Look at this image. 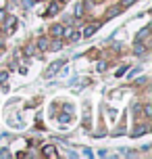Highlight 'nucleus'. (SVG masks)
<instances>
[{
    "label": "nucleus",
    "mask_w": 152,
    "mask_h": 159,
    "mask_svg": "<svg viewBox=\"0 0 152 159\" xmlns=\"http://www.w3.org/2000/svg\"><path fill=\"white\" fill-rule=\"evenodd\" d=\"M100 30V23L98 21H94V23H90V25H86L83 30H81V36H86V38H90V36H94V34Z\"/></svg>",
    "instance_id": "f257e3e1"
},
{
    "label": "nucleus",
    "mask_w": 152,
    "mask_h": 159,
    "mask_svg": "<svg viewBox=\"0 0 152 159\" xmlns=\"http://www.w3.org/2000/svg\"><path fill=\"white\" fill-rule=\"evenodd\" d=\"M42 155L44 157H56L58 153H56V149H54V144H46V147H42Z\"/></svg>",
    "instance_id": "f03ea898"
},
{
    "label": "nucleus",
    "mask_w": 152,
    "mask_h": 159,
    "mask_svg": "<svg viewBox=\"0 0 152 159\" xmlns=\"http://www.w3.org/2000/svg\"><path fill=\"white\" fill-rule=\"evenodd\" d=\"M61 8H63V2H52L48 7V11H46V17H52L56 13H61Z\"/></svg>",
    "instance_id": "7ed1b4c3"
},
{
    "label": "nucleus",
    "mask_w": 152,
    "mask_h": 159,
    "mask_svg": "<svg viewBox=\"0 0 152 159\" xmlns=\"http://www.w3.org/2000/svg\"><path fill=\"white\" fill-rule=\"evenodd\" d=\"M61 67H63V61H56V63H52L48 69H46V78H52L54 73H58V69H61Z\"/></svg>",
    "instance_id": "20e7f679"
},
{
    "label": "nucleus",
    "mask_w": 152,
    "mask_h": 159,
    "mask_svg": "<svg viewBox=\"0 0 152 159\" xmlns=\"http://www.w3.org/2000/svg\"><path fill=\"white\" fill-rule=\"evenodd\" d=\"M63 36H65V38H67V40H71V42H77V40L81 38V34L73 32L71 27H67V30H65V32H63Z\"/></svg>",
    "instance_id": "39448f33"
},
{
    "label": "nucleus",
    "mask_w": 152,
    "mask_h": 159,
    "mask_svg": "<svg viewBox=\"0 0 152 159\" xmlns=\"http://www.w3.org/2000/svg\"><path fill=\"white\" fill-rule=\"evenodd\" d=\"M63 32H65V27L61 23H54L52 27H50V34H52V38H61L63 36Z\"/></svg>",
    "instance_id": "423d86ee"
},
{
    "label": "nucleus",
    "mask_w": 152,
    "mask_h": 159,
    "mask_svg": "<svg viewBox=\"0 0 152 159\" xmlns=\"http://www.w3.org/2000/svg\"><path fill=\"white\" fill-rule=\"evenodd\" d=\"M148 34H150V27H142L136 36V42H144V40L148 38Z\"/></svg>",
    "instance_id": "0eeeda50"
},
{
    "label": "nucleus",
    "mask_w": 152,
    "mask_h": 159,
    "mask_svg": "<svg viewBox=\"0 0 152 159\" xmlns=\"http://www.w3.org/2000/svg\"><path fill=\"white\" fill-rule=\"evenodd\" d=\"M15 27H17V19H15V17H11V19L6 21V27H4V32H6V34H13V32H15Z\"/></svg>",
    "instance_id": "6e6552de"
},
{
    "label": "nucleus",
    "mask_w": 152,
    "mask_h": 159,
    "mask_svg": "<svg viewBox=\"0 0 152 159\" xmlns=\"http://www.w3.org/2000/svg\"><path fill=\"white\" fill-rule=\"evenodd\" d=\"M38 48H40V50H48V48H50L48 38H44V36H42V38H38Z\"/></svg>",
    "instance_id": "1a4fd4ad"
},
{
    "label": "nucleus",
    "mask_w": 152,
    "mask_h": 159,
    "mask_svg": "<svg viewBox=\"0 0 152 159\" xmlns=\"http://www.w3.org/2000/svg\"><path fill=\"white\" fill-rule=\"evenodd\" d=\"M146 132H148V126H136L133 132H131V136L136 138V136H142V134H146Z\"/></svg>",
    "instance_id": "9d476101"
},
{
    "label": "nucleus",
    "mask_w": 152,
    "mask_h": 159,
    "mask_svg": "<svg viewBox=\"0 0 152 159\" xmlns=\"http://www.w3.org/2000/svg\"><path fill=\"white\" fill-rule=\"evenodd\" d=\"M121 11H123V8H121L119 4H117V7L108 8V13H106V17H108V19H111V17H115V15H117V13H121Z\"/></svg>",
    "instance_id": "9b49d317"
},
{
    "label": "nucleus",
    "mask_w": 152,
    "mask_h": 159,
    "mask_svg": "<svg viewBox=\"0 0 152 159\" xmlns=\"http://www.w3.org/2000/svg\"><path fill=\"white\" fill-rule=\"evenodd\" d=\"M144 52H146L144 42H136V55H144Z\"/></svg>",
    "instance_id": "f8f14e48"
},
{
    "label": "nucleus",
    "mask_w": 152,
    "mask_h": 159,
    "mask_svg": "<svg viewBox=\"0 0 152 159\" xmlns=\"http://www.w3.org/2000/svg\"><path fill=\"white\" fill-rule=\"evenodd\" d=\"M58 121H61V124H69V121H71V115H67V113H63V115L58 117Z\"/></svg>",
    "instance_id": "ddd939ff"
},
{
    "label": "nucleus",
    "mask_w": 152,
    "mask_h": 159,
    "mask_svg": "<svg viewBox=\"0 0 152 159\" xmlns=\"http://www.w3.org/2000/svg\"><path fill=\"white\" fill-rule=\"evenodd\" d=\"M133 2H136V0H121V4H119V7H121V8H127V7H131Z\"/></svg>",
    "instance_id": "4468645a"
},
{
    "label": "nucleus",
    "mask_w": 152,
    "mask_h": 159,
    "mask_svg": "<svg viewBox=\"0 0 152 159\" xmlns=\"http://www.w3.org/2000/svg\"><path fill=\"white\" fill-rule=\"evenodd\" d=\"M144 115L146 117H152V105H144Z\"/></svg>",
    "instance_id": "2eb2a0df"
},
{
    "label": "nucleus",
    "mask_w": 152,
    "mask_h": 159,
    "mask_svg": "<svg viewBox=\"0 0 152 159\" xmlns=\"http://www.w3.org/2000/svg\"><path fill=\"white\" fill-rule=\"evenodd\" d=\"M25 55H27V57H33V55H36V50L29 46V48H25Z\"/></svg>",
    "instance_id": "dca6fc26"
},
{
    "label": "nucleus",
    "mask_w": 152,
    "mask_h": 159,
    "mask_svg": "<svg viewBox=\"0 0 152 159\" xmlns=\"http://www.w3.org/2000/svg\"><path fill=\"white\" fill-rule=\"evenodd\" d=\"M125 71H127V67H125V65H123V67H119V69H117V78H119V75H123Z\"/></svg>",
    "instance_id": "f3484780"
},
{
    "label": "nucleus",
    "mask_w": 152,
    "mask_h": 159,
    "mask_svg": "<svg viewBox=\"0 0 152 159\" xmlns=\"http://www.w3.org/2000/svg\"><path fill=\"white\" fill-rule=\"evenodd\" d=\"M81 13H83V4H77V8H75V15L79 17Z\"/></svg>",
    "instance_id": "a211bd4d"
},
{
    "label": "nucleus",
    "mask_w": 152,
    "mask_h": 159,
    "mask_svg": "<svg viewBox=\"0 0 152 159\" xmlns=\"http://www.w3.org/2000/svg\"><path fill=\"white\" fill-rule=\"evenodd\" d=\"M0 157H11V153H8L6 149H0Z\"/></svg>",
    "instance_id": "6ab92c4d"
},
{
    "label": "nucleus",
    "mask_w": 152,
    "mask_h": 159,
    "mask_svg": "<svg viewBox=\"0 0 152 159\" xmlns=\"http://www.w3.org/2000/svg\"><path fill=\"white\" fill-rule=\"evenodd\" d=\"M50 48H52V50H61V42H52V46H50Z\"/></svg>",
    "instance_id": "aec40b11"
},
{
    "label": "nucleus",
    "mask_w": 152,
    "mask_h": 159,
    "mask_svg": "<svg viewBox=\"0 0 152 159\" xmlns=\"http://www.w3.org/2000/svg\"><path fill=\"white\" fill-rule=\"evenodd\" d=\"M6 80H8V73L2 71V73H0V82H6Z\"/></svg>",
    "instance_id": "412c9836"
},
{
    "label": "nucleus",
    "mask_w": 152,
    "mask_h": 159,
    "mask_svg": "<svg viewBox=\"0 0 152 159\" xmlns=\"http://www.w3.org/2000/svg\"><path fill=\"white\" fill-rule=\"evenodd\" d=\"M106 69V63H98V71H104Z\"/></svg>",
    "instance_id": "4be33fe9"
},
{
    "label": "nucleus",
    "mask_w": 152,
    "mask_h": 159,
    "mask_svg": "<svg viewBox=\"0 0 152 159\" xmlns=\"http://www.w3.org/2000/svg\"><path fill=\"white\" fill-rule=\"evenodd\" d=\"M92 2H94V4H98V2H102V0H92Z\"/></svg>",
    "instance_id": "5701e85b"
}]
</instances>
